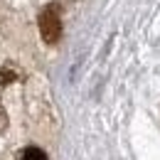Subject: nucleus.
Masks as SVG:
<instances>
[{"mask_svg":"<svg viewBox=\"0 0 160 160\" xmlns=\"http://www.w3.org/2000/svg\"><path fill=\"white\" fill-rule=\"evenodd\" d=\"M18 160H47V155L42 153L40 148H35V145H30V148H22L20 158Z\"/></svg>","mask_w":160,"mask_h":160,"instance_id":"obj_2","label":"nucleus"},{"mask_svg":"<svg viewBox=\"0 0 160 160\" xmlns=\"http://www.w3.org/2000/svg\"><path fill=\"white\" fill-rule=\"evenodd\" d=\"M40 32H42V40L47 44H54L62 35V18H59V10L57 5H49L40 12Z\"/></svg>","mask_w":160,"mask_h":160,"instance_id":"obj_1","label":"nucleus"},{"mask_svg":"<svg viewBox=\"0 0 160 160\" xmlns=\"http://www.w3.org/2000/svg\"><path fill=\"white\" fill-rule=\"evenodd\" d=\"M8 128V113H5V108H2V103H0V133Z\"/></svg>","mask_w":160,"mask_h":160,"instance_id":"obj_3","label":"nucleus"}]
</instances>
